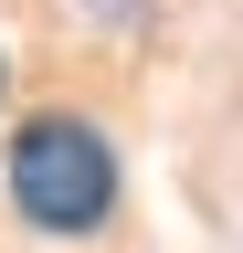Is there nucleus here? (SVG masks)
<instances>
[{
  "instance_id": "1",
  "label": "nucleus",
  "mask_w": 243,
  "mask_h": 253,
  "mask_svg": "<svg viewBox=\"0 0 243 253\" xmlns=\"http://www.w3.org/2000/svg\"><path fill=\"white\" fill-rule=\"evenodd\" d=\"M11 211L53 243H85L116 221V148L85 106H32L11 126Z\"/></svg>"
},
{
  "instance_id": "2",
  "label": "nucleus",
  "mask_w": 243,
  "mask_h": 253,
  "mask_svg": "<svg viewBox=\"0 0 243 253\" xmlns=\"http://www.w3.org/2000/svg\"><path fill=\"white\" fill-rule=\"evenodd\" d=\"M0 95H11V63H0Z\"/></svg>"
}]
</instances>
